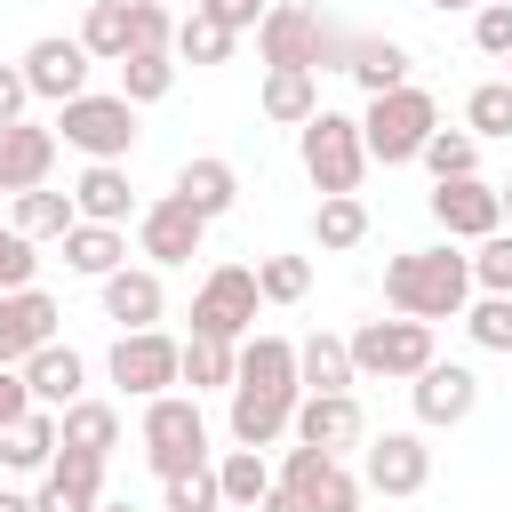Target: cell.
Wrapping results in <instances>:
<instances>
[{
  "instance_id": "obj_1",
  "label": "cell",
  "mask_w": 512,
  "mask_h": 512,
  "mask_svg": "<svg viewBox=\"0 0 512 512\" xmlns=\"http://www.w3.org/2000/svg\"><path fill=\"white\" fill-rule=\"evenodd\" d=\"M304 376H296V344L288 336H248L240 344V376H232V440L240 448H272L296 424Z\"/></svg>"
},
{
  "instance_id": "obj_2",
  "label": "cell",
  "mask_w": 512,
  "mask_h": 512,
  "mask_svg": "<svg viewBox=\"0 0 512 512\" xmlns=\"http://www.w3.org/2000/svg\"><path fill=\"white\" fill-rule=\"evenodd\" d=\"M384 304L408 312V320H464V304H472V256H456V240L392 256L384 264Z\"/></svg>"
},
{
  "instance_id": "obj_3",
  "label": "cell",
  "mask_w": 512,
  "mask_h": 512,
  "mask_svg": "<svg viewBox=\"0 0 512 512\" xmlns=\"http://www.w3.org/2000/svg\"><path fill=\"white\" fill-rule=\"evenodd\" d=\"M256 48L264 64H296V72H344V48L352 32H336L312 0H272L264 24H256Z\"/></svg>"
},
{
  "instance_id": "obj_4",
  "label": "cell",
  "mask_w": 512,
  "mask_h": 512,
  "mask_svg": "<svg viewBox=\"0 0 512 512\" xmlns=\"http://www.w3.org/2000/svg\"><path fill=\"white\" fill-rule=\"evenodd\" d=\"M440 128V104H432V88H384V96H368V112H360V136H368V160H384V168H400V160H424V136Z\"/></svg>"
},
{
  "instance_id": "obj_5",
  "label": "cell",
  "mask_w": 512,
  "mask_h": 512,
  "mask_svg": "<svg viewBox=\"0 0 512 512\" xmlns=\"http://www.w3.org/2000/svg\"><path fill=\"white\" fill-rule=\"evenodd\" d=\"M296 152H304V176L320 184V200L328 192H360V176H368V136H360V120L352 112H312L304 128H296Z\"/></svg>"
},
{
  "instance_id": "obj_6",
  "label": "cell",
  "mask_w": 512,
  "mask_h": 512,
  "mask_svg": "<svg viewBox=\"0 0 512 512\" xmlns=\"http://www.w3.org/2000/svg\"><path fill=\"white\" fill-rule=\"evenodd\" d=\"M144 464H152L160 480L208 464V416H200L192 392H160V400H144Z\"/></svg>"
},
{
  "instance_id": "obj_7",
  "label": "cell",
  "mask_w": 512,
  "mask_h": 512,
  "mask_svg": "<svg viewBox=\"0 0 512 512\" xmlns=\"http://www.w3.org/2000/svg\"><path fill=\"white\" fill-rule=\"evenodd\" d=\"M352 368L360 376H424L440 352H432V320H408V312H392V320H360L352 336Z\"/></svg>"
},
{
  "instance_id": "obj_8",
  "label": "cell",
  "mask_w": 512,
  "mask_h": 512,
  "mask_svg": "<svg viewBox=\"0 0 512 512\" xmlns=\"http://www.w3.org/2000/svg\"><path fill=\"white\" fill-rule=\"evenodd\" d=\"M56 136L72 144V152H88V160H128V144H136V104L112 88V96H72V104H56Z\"/></svg>"
},
{
  "instance_id": "obj_9",
  "label": "cell",
  "mask_w": 512,
  "mask_h": 512,
  "mask_svg": "<svg viewBox=\"0 0 512 512\" xmlns=\"http://www.w3.org/2000/svg\"><path fill=\"white\" fill-rule=\"evenodd\" d=\"M256 304H264L256 264H216V272L200 280V296H192V336L248 344V336H256Z\"/></svg>"
},
{
  "instance_id": "obj_10",
  "label": "cell",
  "mask_w": 512,
  "mask_h": 512,
  "mask_svg": "<svg viewBox=\"0 0 512 512\" xmlns=\"http://www.w3.org/2000/svg\"><path fill=\"white\" fill-rule=\"evenodd\" d=\"M104 368H112V384H120L128 400H160V392L184 384V344L160 336V328H120V344H112Z\"/></svg>"
},
{
  "instance_id": "obj_11",
  "label": "cell",
  "mask_w": 512,
  "mask_h": 512,
  "mask_svg": "<svg viewBox=\"0 0 512 512\" xmlns=\"http://www.w3.org/2000/svg\"><path fill=\"white\" fill-rule=\"evenodd\" d=\"M432 224L448 240H488V232H504V192L480 176H448V184H432Z\"/></svg>"
},
{
  "instance_id": "obj_12",
  "label": "cell",
  "mask_w": 512,
  "mask_h": 512,
  "mask_svg": "<svg viewBox=\"0 0 512 512\" xmlns=\"http://www.w3.org/2000/svg\"><path fill=\"white\" fill-rule=\"evenodd\" d=\"M280 480L304 496V512H360V480L344 472V456H328V448H288V464H280Z\"/></svg>"
},
{
  "instance_id": "obj_13",
  "label": "cell",
  "mask_w": 512,
  "mask_h": 512,
  "mask_svg": "<svg viewBox=\"0 0 512 512\" xmlns=\"http://www.w3.org/2000/svg\"><path fill=\"white\" fill-rule=\"evenodd\" d=\"M360 480H368L376 496H416V488L432 480V448H424V432H376L368 456H360Z\"/></svg>"
},
{
  "instance_id": "obj_14",
  "label": "cell",
  "mask_w": 512,
  "mask_h": 512,
  "mask_svg": "<svg viewBox=\"0 0 512 512\" xmlns=\"http://www.w3.org/2000/svg\"><path fill=\"white\" fill-rule=\"evenodd\" d=\"M88 48L80 40H64V32H48V40H32L24 48V80H32V96H48V104H72V96H88Z\"/></svg>"
},
{
  "instance_id": "obj_15",
  "label": "cell",
  "mask_w": 512,
  "mask_h": 512,
  "mask_svg": "<svg viewBox=\"0 0 512 512\" xmlns=\"http://www.w3.org/2000/svg\"><path fill=\"white\" fill-rule=\"evenodd\" d=\"M136 240H144V256H152V264H192V256H200V240H208V216H200V208H184V200L168 192V200H152V208L136 216Z\"/></svg>"
},
{
  "instance_id": "obj_16",
  "label": "cell",
  "mask_w": 512,
  "mask_h": 512,
  "mask_svg": "<svg viewBox=\"0 0 512 512\" xmlns=\"http://www.w3.org/2000/svg\"><path fill=\"white\" fill-rule=\"evenodd\" d=\"M408 400H416V424H464L472 408H480V376L472 368H456V360H432L424 376H408Z\"/></svg>"
},
{
  "instance_id": "obj_17",
  "label": "cell",
  "mask_w": 512,
  "mask_h": 512,
  "mask_svg": "<svg viewBox=\"0 0 512 512\" xmlns=\"http://www.w3.org/2000/svg\"><path fill=\"white\" fill-rule=\"evenodd\" d=\"M96 504H104V456H88V448H56V464L40 472L32 512H96Z\"/></svg>"
},
{
  "instance_id": "obj_18",
  "label": "cell",
  "mask_w": 512,
  "mask_h": 512,
  "mask_svg": "<svg viewBox=\"0 0 512 512\" xmlns=\"http://www.w3.org/2000/svg\"><path fill=\"white\" fill-rule=\"evenodd\" d=\"M56 296H40V288H8L0 296V360L8 368H24L40 344H56Z\"/></svg>"
},
{
  "instance_id": "obj_19",
  "label": "cell",
  "mask_w": 512,
  "mask_h": 512,
  "mask_svg": "<svg viewBox=\"0 0 512 512\" xmlns=\"http://www.w3.org/2000/svg\"><path fill=\"white\" fill-rule=\"evenodd\" d=\"M288 432H296L304 448H328V456H344V448H352L368 424H360V400H352V392H304Z\"/></svg>"
},
{
  "instance_id": "obj_20",
  "label": "cell",
  "mask_w": 512,
  "mask_h": 512,
  "mask_svg": "<svg viewBox=\"0 0 512 512\" xmlns=\"http://www.w3.org/2000/svg\"><path fill=\"white\" fill-rule=\"evenodd\" d=\"M56 128H40V120H8L0 128V192H32V184H48V168H56Z\"/></svg>"
},
{
  "instance_id": "obj_21",
  "label": "cell",
  "mask_w": 512,
  "mask_h": 512,
  "mask_svg": "<svg viewBox=\"0 0 512 512\" xmlns=\"http://www.w3.org/2000/svg\"><path fill=\"white\" fill-rule=\"evenodd\" d=\"M176 200H184V208H200V216L216 224V216H232V208H240V168H232V160H216V152H200V160H184V168H176Z\"/></svg>"
},
{
  "instance_id": "obj_22",
  "label": "cell",
  "mask_w": 512,
  "mask_h": 512,
  "mask_svg": "<svg viewBox=\"0 0 512 512\" xmlns=\"http://www.w3.org/2000/svg\"><path fill=\"white\" fill-rule=\"evenodd\" d=\"M72 208H80L88 224H128V216H144L136 192H128V168H120V160H88L80 184H72Z\"/></svg>"
},
{
  "instance_id": "obj_23",
  "label": "cell",
  "mask_w": 512,
  "mask_h": 512,
  "mask_svg": "<svg viewBox=\"0 0 512 512\" xmlns=\"http://www.w3.org/2000/svg\"><path fill=\"white\" fill-rule=\"evenodd\" d=\"M160 312H168L160 272H144V264L104 272V320H120V328H160Z\"/></svg>"
},
{
  "instance_id": "obj_24",
  "label": "cell",
  "mask_w": 512,
  "mask_h": 512,
  "mask_svg": "<svg viewBox=\"0 0 512 512\" xmlns=\"http://www.w3.org/2000/svg\"><path fill=\"white\" fill-rule=\"evenodd\" d=\"M24 384H32L40 408H72V400H88V392H80V384H88V360H80L72 344H40V352L24 360Z\"/></svg>"
},
{
  "instance_id": "obj_25",
  "label": "cell",
  "mask_w": 512,
  "mask_h": 512,
  "mask_svg": "<svg viewBox=\"0 0 512 512\" xmlns=\"http://www.w3.org/2000/svg\"><path fill=\"white\" fill-rule=\"evenodd\" d=\"M344 72H352L368 96H384V88H408V48H400L392 32H352V48H344Z\"/></svg>"
},
{
  "instance_id": "obj_26",
  "label": "cell",
  "mask_w": 512,
  "mask_h": 512,
  "mask_svg": "<svg viewBox=\"0 0 512 512\" xmlns=\"http://www.w3.org/2000/svg\"><path fill=\"white\" fill-rule=\"evenodd\" d=\"M56 448H64L56 408H32V416H16V424L0 432V464H8V472H48V464H56Z\"/></svg>"
},
{
  "instance_id": "obj_27",
  "label": "cell",
  "mask_w": 512,
  "mask_h": 512,
  "mask_svg": "<svg viewBox=\"0 0 512 512\" xmlns=\"http://www.w3.org/2000/svg\"><path fill=\"white\" fill-rule=\"evenodd\" d=\"M264 120H280V128H304L312 112H320V72H296V64H264Z\"/></svg>"
},
{
  "instance_id": "obj_28",
  "label": "cell",
  "mask_w": 512,
  "mask_h": 512,
  "mask_svg": "<svg viewBox=\"0 0 512 512\" xmlns=\"http://www.w3.org/2000/svg\"><path fill=\"white\" fill-rule=\"evenodd\" d=\"M296 376H304V392H352V384H360L352 344H344V336H328V328H312V336L296 344Z\"/></svg>"
},
{
  "instance_id": "obj_29",
  "label": "cell",
  "mask_w": 512,
  "mask_h": 512,
  "mask_svg": "<svg viewBox=\"0 0 512 512\" xmlns=\"http://www.w3.org/2000/svg\"><path fill=\"white\" fill-rule=\"evenodd\" d=\"M64 264H72L80 280H104V272H120V264H128V232H120V224H88V216H80V224L64 232Z\"/></svg>"
},
{
  "instance_id": "obj_30",
  "label": "cell",
  "mask_w": 512,
  "mask_h": 512,
  "mask_svg": "<svg viewBox=\"0 0 512 512\" xmlns=\"http://www.w3.org/2000/svg\"><path fill=\"white\" fill-rule=\"evenodd\" d=\"M24 240H64L72 224H80V208H72V192H48V184H32V192H16V216H8Z\"/></svg>"
},
{
  "instance_id": "obj_31",
  "label": "cell",
  "mask_w": 512,
  "mask_h": 512,
  "mask_svg": "<svg viewBox=\"0 0 512 512\" xmlns=\"http://www.w3.org/2000/svg\"><path fill=\"white\" fill-rule=\"evenodd\" d=\"M56 424H64V448H88V456L120 448V408L112 400H72V408H56Z\"/></svg>"
},
{
  "instance_id": "obj_32",
  "label": "cell",
  "mask_w": 512,
  "mask_h": 512,
  "mask_svg": "<svg viewBox=\"0 0 512 512\" xmlns=\"http://www.w3.org/2000/svg\"><path fill=\"white\" fill-rule=\"evenodd\" d=\"M176 88V48H128L120 56V96L128 104H160Z\"/></svg>"
},
{
  "instance_id": "obj_33",
  "label": "cell",
  "mask_w": 512,
  "mask_h": 512,
  "mask_svg": "<svg viewBox=\"0 0 512 512\" xmlns=\"http://www.w3.org/2000/svg\"><path fill=\"white\" fill-rule=\"evenodd\" d=\"M312 240H320L328 256L360 248V240H368V208H360V192H328V200L312 208Z\"/></svg>"
},
{
  "instance_id": "obj_34",
  "label": "cell",
  "mask_w": 512,
  "mask_h": 512,
  "mask_svg": "<svg viewBox=\"0 0 512 512\" xmlns=\"http://www.w3.org/2000/svg\"><path fill=\"white\" fill-rule=\"evenodd\" d=\"M216 488H224V504H264L272 496V464H264V448H224L216 456Z\"/></svg>"
},
{
  "instance_id": "obj_35",
  "label": "cell",
  "mask_w": 512,
  "mask_h": 512,
  "mask_svg": "<svg viewBox=\"0 0 512 512\" xmlns=\"http://www.w3.org/2000/svg\"><path fill=\"white\" fill-rule=\"evenodd\" d=\"M232 24H216L208 8H192V16H176V64H224L232 56Z\"/></svg>"
},
{
  "instance_id": "obj_36",
  "label": "cell",
  "mask_w": 512,
  "mask_h": 512,
  "mask_svg": "<svg viewBox=\"0 0 512 512\" xmlns=\"http://www.w3.org/2000/svg\"><path fill=\"white\" fill-rule=\"evenodd\" d=\"M232 376H240V344H224V336H192L184 344V384L192 392H232Z\"/></svg>"
},
{
  "instance_id": "obj_37",
  "label": "cell",
  "mask_w": 512,
  "mask_h": 512,
  "mask_svg": "<svg viewBox=\"0 0 512 512\" xmlns=\"http://www.w3.org/2000/svg\"><path fill=\"white\" fill-rule=\"evenodd\" d=\"M80 48H88L96 64H120V56H128V0H96L88 24H80Z\"/></svg>"
},
{
  "instance_id": "obj_38",
  "label": "cell",
  "mask_w": 512,
  "mask_h": 512,
  "mask_svg": "<svg viewBox=\"0 0 512 512\" xmlns=\"http://www.w3.org/2000/svg\"><path fill=\"white\" fill-rule=\"evenodd\" d=\"M424 168H432V184L472 176V168H480V136H472V128H432V136H424Z\"/></svg>"
},
{
  "instance_id": "obj_39",
  "label": "cell",
  "mask_w": 512,
  "mask_h": 512,
  "mask_svg": "<svg viewBox=\"0 0 512 512\" xmlns=\"http://www.w3.org/2000/svg\"><path fill=\"white\" fill-rule=\"evenodd\" d=\"M256 288H264V304H304L312 296V264L304 256H256Z\"/></svg>"
},
{
  "instance_id": "obj_40",
  "label": "cell",
  "mask_w": 512,
  "mask_h": 512,
  "mask_svg": "<svg viewBox=\"0 0 512 512\" xmlns=\"http://www.w3.org/2000/svg\"><path fill=\"white\" fill-rule=\"evenodd\" d=\"M464 128L472 136H512V80H480L464 96Z\"/></svg>"
},
{
  "instance_id": "obj_41",
  "label": "cell",
  "mask_w": 512,
  "mask_h": 512,
  "mask_svg": "<svg viewBox=\"0 0 512 512\" xmlns=\"http://www.w3.org/2000/svg\"><path fill=\"white\" fill-rule=\"evenodd\" d=\"M472 288L480 296H512V224L488 232V240H472Z\"/></svg>"
},
{
  "instance_id": "obj_42",
  "label": "cell",
  "mask_w": 512,
  "mask_h": 512,
  "mask_svg": "<svg viewBox=\"0 0 512 512\" xmlns=\"http://www.w3.org/2000/svg\"><path fill=\"white\" fill-rule=\"evenodd\" d=\"M464 328L480 352H512V296H472L464 304Z\"/></svg>"
},
{
  "instance_id": "obj_43",
  "label": "cell",
  "mask_w": 512,
  "mask_h": 512,
  "mask_svg": "<svg viewBox=\"0 0 512 512\" xmlns=\"http://www.w3.org/2000/svg\"><path fill=\"white\" fill-rule=\"evenodd\" d=\"M128 48H176L168 0H128Z\"/></svg>"
},
{
  "instance_id": "obj_44",
  "label": "cell",
  "mask_w": 512,
  "mask_h": 512,
  "mask_svg": "<svg viewBox=\"0 0 512 512\" xmlns=\"http://www.w3.org/2000/svg\"><path fill=\"white\" fill-rule=\"evenodd\" d=\"M216 504H224L216 464H200V472H176V480H168V512H216Z\"/></svg>"
},
{
  "instance_id": "obj_45",
  "label": "cell",
  "mask_w": 512,
  "mask_h": 512,
  "mask_svg": "<svg viewBox=\"0 0 512 512\" xmlns=\"http://www.w3.org/2000/svg\"><path fill=\"white\" fill-rule=\"evenodd\" d=\"M472 48L480 56H512V0H480L472 8Z\"/></svg>"
},
{
  "instance_id": "obj_46",
  "label": "cell",
  "mask_w": 512,
  "mask_h": 512,
  "mask_svg": "<svg viewBox=\"0 0 512 512\" xmlns=\"http://www.w3.org/2000/svg\"><path fill=\"white\" fill-rule=\"evenodd\" d=\"M32 264H40L32 240H24L16 224H0V296H8V288H32Z\"/></svg>"
},
{
  "instance_id": "obj_47",
  "label": "cell",
  "mask_w": 512,
  "mask_h": 512,
  "mask_svg": "<svg viewBox=\"0 0 512 512\" xmlns=\"http://www.w3.org/2000/svg\"><path fill=\"white\" fill-rule=\"evenodd\" d=\"M32 408H40V400H32V384H24V368H8V360H0V432H8L16 416H32Z\"/></svg>"
},
{
  "instance_id": "obj_48",
  "label": "cell",
  "mask_w": 512,
  "mask_h": 512,
  "mask_svg": "<svg viewBox=\"0 0 512 512\" xmlns=\"http://www.w3.org/2000/svg\"><path fill=\"white\" fill-rule=\"evenodd\" d=\"M192 8H208V16H216V24H232V32H256L272 0H192Z\"/></svg>"
},
{
  "instance_id": "obj_49",
  "label": "cell",
  "mask_w": 512,
  "mask_h": 512,
  "mask_svg": "<svg viewBox=\"0 0 512 512\" xmlns=\"http://www.w3.org/2000/svg\"><path fill=\"white\" fill-rule=\"evenodd\" d=\"M24 104H32V80H24V64H0V128H8V120H24Z\"/></svg>"
},
{
  "instance_id": "obj_50",
  "label": "cell",
  "mask_w": 512,
  "mask_h": 512,
  "mask_svg": "<svg viewBox=\"0 0 512 512\" xmlns=\"http://www.w3.org/2000/svg\"><path fill=\"white\" fill-rule=\"evenodd\" d=\"M256 512H304V496H296V488H288V480H272V496H264V504H256Z\"/></svg>"
},
{
  "instance_id": "obj_51",
  "label": "cell",
  "mask_w": 512,
  "mask_h": 512,
  "mask_svg": "<svg viewBox=\"0 0 512 512\" xmlns=\"http://www.w3.org/2000/svg\"><path fill=\"white\" fill-rule=\"evenodd\" d=\"M0 512H32V496H16V488H0Z\"/></svg>"
},
{
  "instance_id": "obj_52",
  "label": "cell",
  "mask_w": 512,
  "mask_h": 512,
  "mask_svg": "<svg viewBox=\"0 0 512 512\" xmlns=\"http://www.w3.org/2000/svg\"><path fill=\"white\" fill-rule=\"evenodd\" d=\"M424 8H440V16H456V8H480V0H424Z\"/></svg>"
},
{
  "instance_id": "obj_53",
  "label": "cell",
  "mask_w": 512,
  "mask_h": 512,
  "mask_svg": "<svg viewBox=\"0 0 512 512\" xmlns=\"http://www.w3.org/2000/svg\"><path fill=\"white\" fill-rule=\"evenodd\" d=\"M496 192H504V224H512V176H504V184H496Z\"/></svg>"
},
{
  "instance_id": "obj_54",
  "label": "cell",
  "mask_w": 512,
  "mask_h": 512,
  "mask_svg": "<svg viewBox=\"0 0 512 512\" xmlns=\"http://www.w3.org/2000/svg\"><path fill=\"white\" fill-rule=\"evenodd\" d=\"M216 512H256V504H216Z\"/></svg>"
},
{
  "instance_id": "obj_55",
  "label": "cell",
  "mask_w": 512,
  "mask_h": 512,
  "mask_svg": "<svg viewBox=\"0 0 512 512\" xmlns=\"http://www.w3.org/2000/svg\"><path fill=\"white\" fill-rule=\"evenodd\" d=\"M96 512H136V504H96Z\"/></svg>"
},
{
  "instance_id": "obj_56",
  "label": "cell",
  "mask_w": 512,
  "mask_h": 512,
  "mask_svg": "<svg viewBox=\"0 0 512 512\" xmlns=\"http://www.w3.org/2000/svg\"><path fill=\"white\" fill-rule=\"evenodd\" d=\"M504 80H512V56H504Z\"/></svg>"
}]
</instances>
